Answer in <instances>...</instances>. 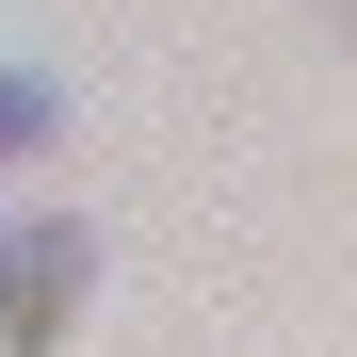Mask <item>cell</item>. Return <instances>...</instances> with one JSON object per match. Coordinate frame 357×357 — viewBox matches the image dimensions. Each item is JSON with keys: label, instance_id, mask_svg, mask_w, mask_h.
Instances as JSON below:
<instances>
[{"label": "cell", "instance_id": "6da1fadb", "mask_svg": "<svg viewBox=\"0 0 357 357\" xmlns=\"http://www.w3.org/2000/svg\"><path fill=\"white\" fill-rule=\"evenodd\" d=\"M66 292H82V227H17L0 244V357H33L66 325Z\"/></svg>", "mask_w": 357, "mask_h": 357}]
</instances>
